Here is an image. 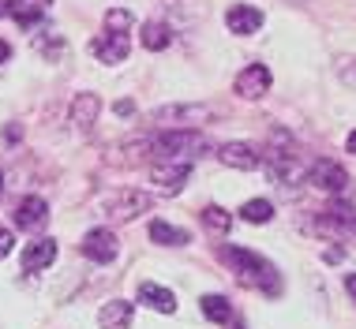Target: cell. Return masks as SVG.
<instances>
[{
	"instance_id": "obj_21",
	"label": "cell",
	"mask_w": 356,
	"mask_h": 329,
	"mask_svg": "<svg viewBox=\"0 0 356 329\" xmlns=\"http://www.w3.org/2000/svg\"><path fill=\"white\" fill-rule=\"evenodd\" d=\"M240 217H244L248 225H266V221H274V202H266V199H248L244 206H240Z\"/></svg>"
},
{
	"instance_id": "obj_10",
	"label": "cell",
	"mask_w": 356,
	"mask_h": 329,
	"mask_svg": "<svg viewBox=\"0 0 356 329\" xmlns=\"http://www.w3.org/2000/svg\"><path fill=\"white\" fill-rule=\"evenodd\" d=\"M225 26L233 31L236 37H252L259 26H263V12L255 4H233L225 12Z\"/></svg>"
},
{
	"instance_id": "obj_12",
	"label": "cell",
	"mask_w": 356,
	"mask_h": 329,
	"mask_svg": "<svg viewBox=\"0 0 356 329\" xmlns=\"http://www.w3.org/2000/svg\"><path fill=\"white\" fill-rule=\"evenodd\" d=\"M45 221H49V202H45V199L26 195L23 202H19V210H15V225L23 228V232L45 228Z\"/></svg>"
},
{
	"instance_id": "obj_17",
	"label": "cell",
	"mask_w": 356,
	"mask_h": 329,
	"mask_svg": "<svg viewBox=\"0 0 356 329\" xmlns=\"http://www.w3.org/2000/svg\"><path fill=\"white\" fill-rule=\"evenodd\" d=\"M139 303H147L150 311H158V314H172V311H177V296H172L169 288L154 285V280H143V285H139Z\"/></svg>"
},
{
	"instance_id": "obj_14",
	"label": "cell",
	"mask_w": 356,
	"mask_h": 329,
	"mask_svg": "<svg viewBox=\"0 0 356 329\" xmlns=\"http://www.w3.org/2000/svg\"><path fill=\"white\" fill-rule=\"evenodd\" d=\"M4 4H8V15H12L23 31H31V26H38L45 19L53 0H4Z\"/></svg>"
},
{
	"instance_id": "obj_18",
	"label": "cell",
	"mask_w": 356,
	"mask_h": 329,
	"mask_svg": "<svg viewBox=\"0 0 356 329\" xmlns=\"http://www.w3.org/2000/svg\"><path fill=\"white\" fill-rule=\"evenodd\" d=\"M98 326L102 329H131V303L128 299H113L98 311Z\"/></svg>"
},
{
	"instance_id": "obj_16",
	"label": "cell",
	"mask_w": 356,
	"mask_h": 329,
	"mask_svg": "<svg viewBox=\"0 0 356 329\" xmlns=\"http://www.w3.org/2000/svg\"><path fill=\"white\" fill-rule=\"evenodd\" d=\"M56 258V239H34L23 247V273H38V269L53 266Z\"/></svg>"
},
{
	"instance_id": "obj_31",
	"label": "cell",
	"mask_w": 356,
	"mask_h": 329,
	"mask_svg": "<svg viewBox=\"0 0 356 329\" xmlns=\"http://www.w3.org/2000/svg\"><path fill=\"white\" fill-rule=\"evenodd\" d=\"M345 146H349V153H353V158H356V131L349 135V139H345Z\"/></svg>"
},
{
	"instance_id": "obj_33",
	"label": "cell",
	"mask_w": 356,
	"mask_h": 329,
	"mask_svg": "<svg viewBox=\"0 0 356 329\" xmlns=\"http://www.w3.org/2000/svg\"><path fill=\"white\" fill-rule=\"evenodd\" d=\"M8 15V4H4V0H0V19H4Z\"/></svg>"
},
{
	"instance_id": "obj_27",
	"label": "cell",
	"mask_w": 356,
	"mask_h": 329,
	"mask_svg": "<svg viewBox=\"0 0 356 329\" xmlns=\"http://www.w3.org/2000/svg\"><path fill=\"white\" fill-rule=\"evenodd\" d=\"M12 247H15V236H12L8 228H0V258L12 255Z\"/></svg>"
},
{
	"instance_id": "obj_7",
	"label": "cell",
	"mask_w": 356,
	"mask_h": 329,
	"mask_svg": "<svg viewBox=\"0 0 356 329\" xmlns=\"http://www.w3.org/2000/svg\"><path fill=\"white\" fill-rule=\"evenodd\" d=\"M270 86H274V75H270V67H266V64H248L244 71L233 79L236 98H244V101H259Z\"/></svg>"
},
{
	"instance_id": "obj_8",
	"label": "cell",
	"mask_w": 356,
	"mask_h": 329,
	"mask_svg": "<svg viewBox=\"0 0 356 329\" xmlns=\"http://www.w3.org/2000/svg\"><path fill=\"white\" fill-rule=\"evenodd\" d=\"M218 161L229 164V169H240V172H255L263 164V150L252 146V142H225L218 150Z\"/></svg>"
},
{
	"instance_id": "obj_29",
	"label": "cell",
	"mask_w": 356,
	"mask_h": 329,
	"mask_svg": "<svg viewBox=\"0 0 356 329\" xmlns=\"http://www.w3.org/2000/svg\"><path fill=\"white\" fill-rule=\"evenodd\" d=\"M117 112L120 116H131V112H136V105H131V101H117Z\"/></svg>"
},
{
	"instance_id": "obj_22",
	"label": "cell",
	"mask_w": 356,
	"mask_h": 329,
	"mask_svg": "<svg viewBox=\"0 0 356 329\" xmlns=\"http://www.w3.org/2000/svg\"><path fill=\"white\" fill-rule=\"evenodd\" d=\"M169 42H172V31L165 23H143V45H147V49L161 53Z\"/></svg>"
},
{
	"instance_id": "obj_25",
	"label": "cell",
	"mask_w": 356,
	"mask_h": 329,
	"mask_svg": "<svg viewBox=\"0 0 356 329\" xmlns=\"http://www.w3.org/2000/svg\"><path fill=\"white\" fill-rule=\"evenodd\" d=\"M131 26V12H124V8H109L105 12V31L109 34H128Z\"/></svg>"
},
{
	"instance_id": "obj_26",
	"label": "cell",
	"mask_w": 356,
	"mask_h": 329,
	"mask_svg": "<svg viewBox=\"0 0 356 329\" xmlns=\"http://www.w3.org/2000/svg\"><path fill=\"white\" fill-rule=\"evenodd\" d=\"M334 71H338V79H341L345 86H353V90H356V56H338Z\"/></svg>"
},
{
	"instance_id": "obj_20",
	"label": "cell",
	"mask_w": 356,
	"mask_h": 329,
	"mask_svg": "<svg viewBox=\"0 0 356 329\" xmlns=\"http://www.w3.org/2000/svg\"><path fill=\"white\" fill-rule=\"evenodd\" d=\"M150 239H154V244H161V247H184L191 236L184 228L169 225V221H150Z\"/></svg>"
},
{
	"instance_id": "obj_2",
	"label": "cell",
	"mask_w": 356,
	"mask_h": 329,
	"mask_svg": "<svg viewBox=\"0 0 356 329\" xmlns=\"http://www.w3.org/2000/svg\"><path fill=\"white\" fill-rule=\"evenodd\" d=\"M139 146L165 158V161H195L199 153L210 150V139L203 131H161L154 139H143Z\"/></svg>"
},
{
	"instance_id": "obj_1",
	"label": "cell",
	"mask_w": 356,
	"mask_h": 329,
	"mask_svg": "<svg viewBox=\"0 0 356 329\" xmlns=\"http://www.w3.org/2000/svg\"><path fill=\"white\" fill-rule=\"evenodd\" d=\"M218 258L233 269L236 280L244 288H252V292H266V296L282 292V277H277L274 262H266L263 255H255V251H248V247H218Z\"/></svg>"
},
{
	"instance_id": "obj_13",
	"label": "cell",
	"mask_w": 356,
	"mask_h": 329,
	"mask_svg": "<svg viewBox=\"0 0 356 329\" xmlns=\"http://www.w3.org/2000/svg\"><path fill=\"white\" fill-rule=\"evenodd\" d=\"M98 112H102V98L86 90V94H75V101H72V109H68V120L79 131H90L94 124H98Z\"/></svg>"
},
{
	"instance_id": "obj_3",
	"label": "cell",
	"mask_w": 356,
	"mask_h": 329,
	"mask_svg": "<svg viewBox=\"0 0 356 329\" xmlns=\"http://www.w3.org/2000/svg\"><path fill=\"white\" fill-rule=\"evenodd\" d=\"M214 109L210 105H199V101H177V105H158L150 109L147 120L161 131H199V124H207Z\"/></svg>"
},
{
	"instance_id": "obj_11",
	"label": "cell",
	"mask_w": 356,
	"mask_h": 329,
	"mask_svg": "<svg viewBox=\"0 0 356 329\" xmlns=\"http://www.w3.org/2000/svg\"><path fill=\"white\" fill-rule=\"evenodd\" d=\"M90 53L102 64H124L131 53V42H128V34H105V37H94L90 42Z\"/></svg>"
},
{
	"instance_id": "obj_24",
	"label": "cell",
	"mask_w": 356,
	"mask_h": 329,
	"mask_svg": "<svg viewBox=\"0 0 356 329\" xmlns=\"http://www.w3.org/2000/svg\"><path fill=\"white\" fill-rule=\"evenodd\" d=\"M34 45H38V53L49 56V60L64 56V37H60V34H53V31H45L42 37H34Z\"/></svg>"
},
{
	"instance_id": "obj_15",
	"label": "cell",
	"mask_w": 356,
	"mask_h": 329,
	"mask_svg": "<svg viewBox=\"0 0 356 329\" xmlns=\"http://www.w3.org/2000/svg\"><path fill=\"white\" fill-rule=\"evenodd\" d=\"M188 176H191V161H165V164H154L150 169V180L165 191H180Z\"/></svg>"
},
{
	"instance_id": "obj_28",
	"label": "cell",
	"mask_w": 356,
	"mask_h": 329,
	"mask_svg": "<svg viewBox=\"0 0 356 329\" xmlns=\"http://www.w3.org/2000/svg\"><path fill=\"white\" fill-rule=\"evenodd\" d=\"M345 292H349V296H353V303H356V273L345 277Z\"/></svg>"
},
{
	"instance_id": "obj_32",
	"label": "cell",
	"mask_w": 356,
	"mask_h": 329,
	"mask_svg": "<svg viewBox=\"0 0 356 329\" xmlns=\"http://www.w3.org/2000/svg\"><path fill=\"white\" fill-rule=\"evenodd\" d=\"M285 4H293V8H307V0H285Z\"/></svg>"
},
{
	"instance_id": "obj_34",
	"label": "cell",
	"mask_w": 356,
	"mask_h": 329,
	"mask_svg": "<svg viewBox=\"0 0 356 329\" xmlns=\"http://www.w3.org/2000/svg\"><path fill=\"white\" fill-rule=\"evenodd\" d=\"M0 187H4V176H0Z\"/></svg>"
},
{
	"instance_id": "obj_6",
	"label": "cell",
	"mask_w": 356,
	"mask_h": 329,
	"mask_svg": "<svg viewBox=\"0 0 356 329\" xmlns=\"http://www.w3.org/2000/svg\"><path fill=\"white\" fill-rule=\"evenodd\" d=\"M307 183L312 187H319L323 195H345L349 191V176H345V169L338 161H330V158H323V161H315L312 169H307Z\"/></svg>"
},
{
	"instance_id": "obj_30",
	"label": "cell",
	"mask_w": 356,
	"mask_h": 329,
	"mask_svg": "<svg viewBox=\"0 0 356 329\" xmlns=\"http://www.w3.org/2000/svg\"><path fill=\"white\" fill-rule=\"evenodd\" d=\"M8 56H12V45H8V42H0V64H4Z\"/></svg>"
},
{
	"instance_id": "obj_5",
	"label": "cell",
	"mask_w": 356,
	"mask_h": 329,
	"mask_svg": "<svg viewBox=\"0 0 356 329\" xmlns=\"http://www.w3.org/2000/svg\"><path fill=\"white\" fill-rule=\"evenodd\" d=\"M154 206V195H147V191H113V195L102 199V217L117 221V225H124V221H136L139 214H147V210Z\"/></svg>"
},
{
	"instance_id": "obj_23",
	"label": "cell",
	"mask_w": 356,
	"mask_h": 329,
	"mask_svg": "<svg viewBox=\"0 0 356 329\" xmlns=\"http://www.w3.org/2000/svg\"><path fill=\"white\" fill-rule=\"evenodd\" d=\"M199 217H203V225H210L214 232H229V228H233V214H225L221 206H203V214H199Z\"/></svg>"
},
{
	"instance_id": "obj_19",
	"label": "cell",
	"mask_w": 356,
	"mask_h": 329,
	"mask_svg": "<svg viewBox=\"0 0 356 329\" xmlns=\"http://www.w3.org/2000/svg\"><path fill=\"white\" fill-rule=\"evenodd\" d=\"M199 311H203L214 326H225V322H233V303H229L225 296H218V292H210L199 299Z\"/></svg>"
},
{
	"instance_id": "obj_4",
	"label": "cell",
	"mask_w": 356,
	"mask_h": 329,
	"mask_svg": "<svg viewBox=\"0 0 356 329\" xmlns=\"http://www.w3.org/2000/svg\"><path fill=\"white\" fill-rule=\"evenodd\" d=\"M263 164L274 172V180L277 183H296L304 176V164H300V153L293 150V139L277 128L270 135V146L263 150Z\"/></svg>"
},
{
	"instance_id": "obj_9",
	"label": "cell",
	"mask_w": 356,
	"mask_h": 329,
	"mask_svg": "<svg viewBox=\"0 0 356 329\" xmlns=\"http://www.w3.org/2000/svg\"><path fill=\"white\" fill-rule=\"evenodd\" d=\"M79 251L90 262H113L117 258V236H113V228H90L83 236V244H79Z\"/></svg>"
}]
</instances>
